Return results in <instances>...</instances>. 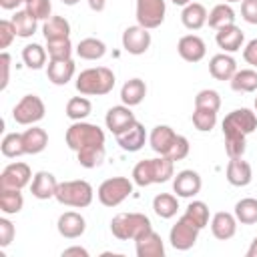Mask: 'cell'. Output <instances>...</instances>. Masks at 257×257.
Segmentation results:
<instances>
[{"mask_svg":"<svg viewBox=\"0 0 257 257\" xmlns=\"http://www.w3.org/2000/svg\"><path fill=\"white\" fill-rule=\"evenodd\" d=\"M110 231L120 241H137L153 231L151 219L143 213H118L110 221Z\"/></svg>","mask_w":257,"mask_h":257,"instance_id":"6da1fadb","label":"cell"},{"mask_svg":"<svg viewBox=\"0 0 257 257\" xmlns=\"http://www.w3.org/2000/svg\"><path fill=\"white\" fill-rule=\"evenodd\" d=\"M114 86V72L106 66L86 68L76 78V90L86 96H102L108 94Z\"/></svg>","mask_w":257,"mask_h":257,"instance_id":"7a4b0ae2","label":"cell"},{"mask_svg":"<svg viewBox=\"0 0 257 257\" xmlns=\"http://www.w3.org/2000/svg\"><path fill=\"white\" fill-rule=\"evenodd\" d=\"M92 197H94V191H92L90 183L88 181H82V179L58 183V189H56V195H54V199L60 205L74 207V209L88 207L92 203Z\"/></svg>","mask_w":257,"mask_h":257,"instance_id":"3957f363","label":"cell"},{"mask_svg":"<svg viewBox=\"0 0 257 257\" xmlns=\"http://www.w3.org/2000/svg\"><path fill=\"white\" fill-rule=\"evenodd\" d=\"M66 145L72 151H80L86 145H104V131L96 124L74 120L66 128Z\"/></svg>","mask_w":257,"mask_h":257,"instance_id":"277c9868","label":"cell"},{"mask_svg":"<svg viewBox=\"0 0 257 257\" xmlns=\"http://www.w3.org/2000/svg\"><path fill=\"white\" fill-rule=\"evenodd\" d=\"M221 128L223 137H247L257 128V114L249 108H235L223 118Z\"/></svg>","mask_w":257,"mask_h":257,"instance_id":"5b68a950","label":"cell"},{"mask_svg":"<svg viewBox=\"0 0 257 257\" xmlns=\"http://www.w3.org/2000/svg\"><path fill=\"white\" fill-rule=\"evenodd\" d=\"M131 193H133V183L126 177H112V179H106L100 183L96 197L104 207H116Z\"/></svg>","mask_w":257,"mask_h":257,"instance_id":"8992f818","label":"cell"},{"mask_svg":"<svg viewBox=\"0 0 257 257\" xmlns=\"http://www.w3.org/2000/svg\"><path fill=\"white\" fill-rule=\"evenodd\" d=\"M44 112H46V108H44V102L40 96L24 94L12 108V118L18 124H34L44 118Z\"/></svg>","mask_w":257,"mask_h":257,"instance_id":"52a82bcc","label":"cell"},{"mask_svg":"<svg viewBox=\"0 0 257 257\" xmlns=\"http://www.w3.org/2000/svg\"><path fill=\"white\" fill-rule=\"evenodd\" d=\"M199 231H201V229L183 213V217L171 227V231H169V241H171V245H173L177 251H189V249L197 243Z\"/></svg>","mask_w":257,"mask_h":257,"instance_id":"ba28073f","label":"cell"},{"mask_svg":"<svg viewBox=\"0 0 257 257\" xmlns=\"http://www.w3.org/2000/svg\"><path fill=\"white\" fill-rule=\"evenodd\" d=\"M167 6L165 0H137V22L139 26L153 30L159 28L165 20Z\"/></svg>","mask_w":257,"mask_h":257,"instance_id":"9c48e42d","label":"cell"},{"mask_svg":"<svg viewBox=\"0 0 257 257\" xmlns=\"http://www.w3.org/2000/svg\"><path fill=\"white\" fill-rule=\"evenodd\" d=\"M32 171L26 163H10L0 175V189H24L30 183Z\"/></svg>","mask_w":257,"mask_h":257,"instance_id":"30bf717a","label":"cell"},{"mask_svg":"<svg viewBox=\"0 0 257 257\" xmlns=\"http://www.w3.org/2000/svg\"><path fill=\"white\" fill-rule=\"evenodd\" d=\"M151 46V32L143 26H128L124 28L122 32V48L128 52V54H145Z\"/></svg>","mask_w":257,"mask_h":257,"instance_id":"8fae6325","label":"cell"},{"mask_svg":"<svg viewBox=\"0 0 257 257\" xmlns=\"http://www.w3.org/2000/svg\"><path fill=\"white\" fill-rule=\"evenodd\" d=\"M201 187H203L201 175L197 171H193V169H183L173 179V191L177 193V197L191 199L201 191Z\"/></svg>","mask_w":257,"mask_h":257,"instance_id":"7c38bea8","label":"cell"},{"mask_svg":"<svg viewBox=\"0 0 257 257\" xmlns=\"http://www.w3.org/2000/svg\"><path fill=\"white\" fill-rule=\"evenodd\" d=\"M104 122H106V128L112 133V135H120L124 133L128 126H133L137 122L131 106L126 104H118V106H110L106 116H104Z\"/></svg>","mask_w":257,"mask_h":257,"instance_id":"4fadbf2b","label":"cell"},{"mask_svg":"<svg viewBox=\"0 0 257 257\" xmlns=\"http://www.w3.org/2000/svg\"><path fill=\"white\" fill-rule=\"evenodd\" d=\"M177 50L181 54L183 60L187 62H199L205 58L207 54V46H205V40L197 34H185L179 38V44H177Z\"/></svg>","mask_w":257,"mask_h":257,"instance_id":"5bb4252c","label":"cell"},{"mask_svg":"<svg viewBox=\"0 0 257 257\" xmlns=\"http://www.w3.org/2000/svg\"><path fill=\"white\" fill-rule=\"evenodd\" d=\"M56 229L58 233L64 237V239H78L84 231H86V221L80 213L76 211H66L58 217V223H56Z\"/></svg>","mask_w":257,"mask_h":257,"instance_id":"9a60e30c","label":"cell"},{"mask_svg":"<svg viewBox=\"0 0 257 257\" xmlns=\"http://www.w3.org/2000/svg\"><path fill=\"white\" fill-rule=\"evenodd\" d=\"M145 141H147V131H145V126H143L139 120H137L133 126H128L124 133L116 135L118 147H120L122 151H126V153H137V151H141V149L145 147Z\"/></svg>","mask_w":257,"mask_h":257,"instance_id":"2e32d148","label":"cell"},{"mask_svg":"<svg viewBox=\"0 0 257 257\" xmlns=\"http://www.w3.org/2000/svg\"><path fill=\"white\" fill-rule=\"evenodd\" d=\"M56 189H58V181L52 173L48 171H38L32 179V185H30V193L32 197L40 199V201H46V199H52L56 195Z\"/></svg>","mask_w":257,"mask_h":257,"instance_id":"e0dca14e","label":"cell"},{"mask_svg":"<svg viewBox=\"0 0 257 257\" xmlns=\"http://www.w3.org/2000/svg\"><path fill=\"white\" fill-rule=\"evenodd\" d=\"M175 139H177V133H175L169 124H157V126L151 131V135H149L151 149H153L155 153L163 155V157L169 155V151H171Z\"/></svg>","mask_w":257,"mask_h":257,"instance_id":"ac0fdd59","label":"cell"},{"mask_svg":"<svg viewBox=\"0 0 257 257\" xmlns=\"http://www.w3.org/2000/svg\"><path fill=\"white\" fill-rule=\"evenodd\" d=\"M227 181L229 185L233 187H247L253 179V171H251V165L247 161H243V157H235L229 161L227 165Z\"/></svg>","mask_w":257,"mask_h":257,"instance_id":"d6986e66","label":"cell"},{"mask_svg":"<svg viewBox=\"0 0 257 257\" xmlns=\"http://www.w3.org/2000/svg\"><path fill=\"white\" fill-rule=\"evenodd\" d=\"M211 233L219 241H227L237 233V217L225 211H219L211 219Z\"/></svg>","mask_w":257,"mask_h":257,"instance_id":"ffe728a7","label":"cell"},{"mask_svg":"<svg viewBox=\"0 0 257 257\" xmlns=\"http://www.w3.org/2000/svg\"><path fill=\"white\" fill-rule=\"evenodd\" d=\"M209 72L215 80H231L233 74L237 72V62L229 54H215L209 60Z\"/></svg>","mask_w":257,"mask_h":257,"instance_id":"44dd1931","label":"cell"},{"mask_svg":"<svg viewBox=\"0 0 257 257\" xmlns=\"http://www.w3.org/2000/svg\"><path fill=\"white\" fill-rule=\"evenodd\" d=\"M215 40H217V46L223 48L225 52H237L241 46H243V32L239 26L231 24V26H225V28H219L217 34H215Z\"/></svg>","mask_w":257,"mask_h":257,"instance_id":"7402d4cb","label":"cell"},{"mask_svg":"<svg viewBox=\"0 0 257 257\" xmlns=\"http://www.w3.org/2000/svg\"><path fill=\"white\" fill-rule=\"evenodd\" d=\"M74 60L72 58H66V60H50L48 62V68H46V74H48V80L56 86H62L66 84L72 76H74Z\"/></svg>","mask_w":257,"mask_h":257,"instance_id":"603a6c76","label":"cell"},{"mask_svg":"<svg viewBox=\"0 0 257 257\" xmlns=\"http://www.w3.org/2000/svg\"><path fill=\"white\" fill-rule=\"evenodd\" d=\"M207 8L199 2H189L187 6H183V12H181V22L185 28L189 30H199L207 24Z\"/></svg>","mask_w":257,"mask_h":257,"instance_id":"cb8c5ba5","label":"cell"},{"mask_svg":"<svg viewBox=\"0 0 257 257\" xmlns=\"http://www.w3.org/2000/svg\"><path fill=\"white\" fill-rule=\"evenodd\" d=\"M135 243H137V255L139 257H165L163 239L155 231H149L147 235H143Z\"/></svg>","mask_w":257,"mask_h":257,"instance_id":"d4e9b609","label":"cell"},{"mask_svg":"<svg viewBox=\"0 0 257 257\" xmlns=\"http://www.w3.org/2000/svg\"><path fill=\"white\" fill-rule=\"evenodd\" d=\"M145 96H147V84H145V80H141V78H131V80H126V82L122 84V88H120V100H122V104H126V106H137V104H141Z\"/></svg>","mask_w":257,"mask_h":257,"instance_id":"484cf974","label":"cell"},{"mask_svg":"<svg viewBox=\"0 0 257 257\" xmlns=\"http://www.w3.org/2000/svg\"><path fill=\"white\" fill-rule=\"evenodd\" d=\"M22 141H24V151H26V155H38V153H42V151L46 149V145H48V135H46L44 128L30 124V128H26V131L22 133Z\"/></svg>","mask_w":257,"mask_h":257,"instance_id":"4316f807","label":"cell"},{"mask_svg":"<svg viewBox=\"0 0 257 257\" xmlns=\"http://www.w3.org/2000/svg\"><path fill=\"white\" fill-rule=\"evenodd\" d=\"M42 34H44L46 40L68 38L70 36V24H68V20L64 16H50L48 20H44Z\"/></svg>","mask_w":257,"mask_h":257,"instance_id":"83f0119b","label":"cell"},{"mask_svg":"<svg viewBox=\"0 0 257 257\" xmlns=\"http://www.w3.org/2000/svg\"><path fill=\"white\" fill-rule=\"evenodd\" d=\"M207 22H209V26H211L213 30H219V28L231 26V24H235V10H233L227 2L217 4V6H213V10L209 12Z\"/></svg>","mask_w":257,"mask_h":257,"instance_id":"f1b7e54d","label":"cell"},{"mask_svg":"<svg viewBox=\"0 0 257 257\" xmlns=\"http://www.w3.org/2000/svg\"><path fill=\"white\" fill-rule=\"evenodd\" d=\"M78 165L84 169H94L100 167L104 161V145H86L80 151H76Z\"/></svg>","mask_w":257,"mask_h":257,"instance_id":"f546056e","label":"cell"},{"mask_svg":"<svg viewBox=\"0 0 257 257\" xmlns=\"http://www.w3.org/2000/svg\"><path fill=\"white\" fill-rule=\"evenodd\" d=\"M76 54L84 60H98L106 54V44L98 38H82L76 46Z\"/></svg>","mask_w":257,"mask_h":257,"instance_id":"4dcf8cb0","label":"cell"},{"mask_svg":"<svg viewBox=\"0 0 257 257\" xmlns=\"http://www.w3.org/2000/svg\"><path fill=\"white\" fill-rule=\"evenodd\" d=\"M229 84L235 92H253V90H257V70H253V68L237 70L233 74V78L229 80Z\"/></svg>","mask_w":257,"mask_h":257,"instance_id":"1f68e13d","label":"cell"},{"mask_svg":"<svg viewBox=\"0 0 257 257\" xmlns=\"http://www.w3.org/2000/svg\"><path fill=\"white\" fill-rule=\"evenodd\" d=\"M175 161H171L169 157H159V159H149V167H151V177L153 183H167L173 173H175Z\"/></svg>","mask_w":257,"mask_h":257,"instance_id":"d6a6232c","label":"cell"},{"mask_svg":"<svg viewBox=\"0 0 257 257\" xmlns=\"http://www.w3.org/2000/svg\"><path fill=\"white\" fill-rule=\"evenodd\" d=\"M179 209V199L171 193H159L153 199V211L161 217V219H171L177 215Z\"/></svg>","mask_w":257,"mask_h":257,"instance_id":"836d02e7","label":"cell"},{"mask_svg":"<svg viewBox=\"0 0 257 257\" xmlns=\"http://www.w3.org/2000/svg\"><path fill=\"white\" fill-rule=\"evenodd\" d=\"M24 207V197L20 189H0V209L6 215L20 213Z\"/></svg>","mask_w":257,"mask_h":257,"instance_id":"e575fe53","label":"cell"},{"mask_svg":"<svg viewBox=\"0 0 257 257\" xmlns=\"http://www.w3.org/2000/svg\"><path fill=\"white\" fill-rule=\"evenodd\" d=\"M36 18L28 12V10H16V14L12 16V24L16 30V36L20 38H28L36 32Z\"/></svg>","mask_w":257,"mask_h":257,"instance_id":"d590c367","label":"cell"},{"mask_svg":"<svg viewBox=\"0 0 257 257\" xmlns=\"http://www.w3.org/2000/svg\"><path fill=\"white\" fill-rule=\"evenodd\" d=\"M233 215H235L237 221L243 223V225H253V223H257V199L245 197V199L237 201Z\"/></svg>","mask_w":257,"mask_h":257,"instance_id":"8d00e7d4","label":"cell"},{"mask_svg":"<svg viewBox=\"0 0 257 257\" xmlns=\"http://www.w3.org/2000/svg\"><path fill=\"white\" fill-rule=\"evenodd\" d=\"M0 151L4 157L8 159H16L20 155H26L24 151V141H22V133H8L4 135L2 143H0Z\"/></svg>","mask_w":257,"mask_h":257,"instance_id":"74e56055","label":"cell"},{"mask_svg":"<svg viewBox=\"0 0 257 257\" xmlns=\"http://www.w3.org/2000/svg\"><path fill=\"white\" fill-rule=\"evenodd\" d=\"M22 60H24V64L28 66V68H34V70H38V68H42L44 66V62H46V48H42L40 44H26L24 48H22Z\"/></svg>","mask_w":257,"mask_h":257,"instance_id":"f35d334b","label":"cell"},{"mask_svg":"<svg viewBox=\"0 0 257 257\" xmlns=\"http://www.w3.org/2000/svg\"><path fill=\"white\" fill-rule=\"evenodd\" d=\"M92 110V104L86 96H72L68 102H66V116L72 118V120H82L90 114Z\"/></svg>","mask_w":257,"mask_h":257,"instance_id":"ab89813d","label":"cell"},{"mask_svg":"<svg viewBox=\"0 0 257 257\" xmlns=\"http://www.w3.org/2000/svg\"><path fill=\"white\" fill-rule=\"evenodd\" d=\"M46 52H48L50 60H66V58H72V44H70V38L46 40Z\"/></svg>","mask_w":257,"mask_h":257,"instance_id":"60d3db41","label":"cell"},{"mask_svg":"<svg viewBox=\"0 0 257 257\" xmlns=\"http://www.w3.org/2000/svg\"><path fill=\"white\" fill-rule=\"evenodd\" d=\"M193 124L197 131L201 133H209L215 124H217V110H211V108H197L193 110Z\"/></svg>","mask_w":257,"mask_h":257,"instance_id":"b9f144b4","label":"cell"},{"mask_svg":"<svg viewBox=\"0 0 257 257\" xmlns=\"http://www.w3.org/2000/svg\"><path fill=\"white\" fill-rule=\"evenodd\" d=\"M185 215L199 227V229H205L207 223H209V207L203 203V201H191L185 209Z\"/></svg>","mask_w":257,"mask_h":257,"instance_id":"7bdbcfd3","label":"cell"},{"mask_svg":"<svg viewBox=\"0 0 257 257\" xmlns=\"http://www.w3.org/2000/svg\"><path fill=\"white\" fill-rule=\"evenodd\" d=\"M195 106L197 108H211V110H219L221 108V96L217 90L213 88H203L197 92L195 96Z\"/></svg>","mask_w":257,"mask_h":257,"instance_id":"ee69618b","label":"cell"},{"mask_svg":"<svg viewBox=\"0 0 257 257\" xmlns=\"http://www.w3.org/2000/svg\"><path fill=\"white\" fill-rule=\"evenodd\" d=\"M26 10L36 20H48L52 14V4H50V0H32L26 4Z\"/></svg>","mask_w":257,"mask_h":257,"instance_id":"f6af8a7d","label":"cell"},{"mask_svg":"<svg viewBox=\"0 0 257 257\" xmlns=\"http://www.w3.org/2000/svg\"><path fill=\"white\" fill-rule=\"evenodd\" d=\"M245 139L247 137H225V151L229 155V159H235V157H243L245 155Z\"/></svg>","mask_w":257,"mask_h":257,"instance_id":"bcb514c9","label":"cell"},{"mask_svg":"<svg viewBox=\"0 0 257 257\" xmlns=\"http://www.w3.org/2000/svg\"><path fill=\"white\" fill-rule=\"evenodd\" d=\"M189 149H191V145H189L187 137L177 135V139H175V143H173V147H171V151H169L167 157H169L171 161H183V159L189 155Z\"/></svg>","mask_w":257,"mask_h":257,"instance_id":"7dc6e473","label":"cell"},{"mask_svg":"<svg viewBox=\"0 0 257 257\" xmlns=\"http://www.w3.org/2000/svg\"><path fill=\"white\" fill-rule=\"evenodd\" d=\"M14 36H16V30L12 20H0V48H8Z\"/></svg>","mask_w":257,"mask_h":257,"instance_id":"c3c4849f","label":"cell"},{"mask_svg":"<svg viewBox=\"0 0 257 257\" xmlns=\"http://www.w3.org/2000/svg\"><path fill=\"white\" fill-rule=\"evenodd\" d=\"M14 233H16L14 225L6 217H2L0 219V247H8L14 239Z\"/></svg>","mask_w":257,"mask_h":257,"instance_id":"681fc988","label":"cell"},{"mask_svg":"<svg viewBox=\"0 0 257 257\" xmlns=\"http://www.w3.org/2000/svg\"><path fill=\"white\" fill-rule=\"evenodd\" d=\"M241 16L249 24H257V0H241Z\"/></svg>","mask_w":257,"mask_h":257,"instance_id":"f907efd6","label":"cell"},{"mask_svg":"<svg viewBox=\"0 0 257 257\" xmlns=\"http://www.w3.org/2000/svg\"><path fill=\"white\" fill-rule=\"evenodd\" d=\"M0 68H2L0 88L4 90V88L8 86V80H10V54H8V52H2V54H0Z\"/></svg>","mask_w":257,"mask_h":257,"instance_id":"816d5d0a","label":"cell"},{"mask_svg":"<svg viewBox=\"0 0 257 257\" xmlns=\"http://www.w3.org/2000/svg\"><path fill=\"white\" fill-rule=\"evenodd\" d=\"M243 58H245L247 64H251V66L257 68V38H253V40L247 42V46L243 48Z\"/></svg>","mask_w":257,"mask_h":257,"instance_id":"f5cc1de1","label":"cell"},{"mask_svg":"<svg viewBox=\"0 0 257 257\" xmlns=\"http://www.w3.org/2000/svg\"><path fill=\"white\" fill-rule=\"evenodd\" d=\"M72 255H76V257H88V251L84 247H78V245L68 247V249L62 251V257H72Z\"/></svg>","mask_w":257,"mask_h":257,"instance_id":"db71d44e","label":"cell"},{"mask_svg":"<svg viewBox=\"0 0 257 257\" xmlns=\"http://www.w3.org/2000/svg\"><path fill=\"white\" fill-rule=\"evenodd\" d=\"M104 4H106V0H88L90 10H94V12H102L104 10Z\"/></svg>","mask_w":257,"mask_h":257,"instance_id":"11a10c76","label":"cell"},{"mask_svg":"<svg viewBox=\"0 0 257 257\" xmlns=\"http://www.w3.org/2000/svg\"><path fill=\"white\" fill-rule=\"evenodd\" d=\"M18 4H22V0H0V6L4 10H14Z\"/></svg>","mask_w":257,"mask_h":257,"instance_id":"9f6ffc18","label":"cell"},{"mask_svg":"<svg viewBox=\"0 0 257 257\" xmlns=\"http://www.w3.org/2000/svg\"><path fill=\"white\" fill-rule=\"evenodd\" d=\"M247 257H257V237L251 241V245L247 249Z\"/></svg>","mask_w":257,"mask_h":257,"instance_id":"6f0895ef","label":"cell"},{"mask_svg":"<svg viewBox=\"0 0 257 257\" xmlns=\"http://www.w3.org/2000/svg\"><path fill=\"white\" fill-rule=\"evenodd\" d=\"M173 4H177V6H187L189 2H193V0H171Z\"/></svg>","mask_w":257,"mask_h":257,"instance_id":"680465c9","label":"cell"},{"mask_svg":"<svg viewBox=\"0 0 257 257\" xmlns=\"http://www.w3.org/2000/svg\"><path fill=\"white\" fill-rule=\"evenodd\" d=\"M80 0H62V4H66V6H74V4H78Z\"/></svg>","mask_w":257,"mask_h":257,"instance_id":"91938a15","label":"cell"},{"mask_svg":"<svg viewBox=\"0 0 257 257\" xmlns=\"http://www.w3.org/2000/svg\"><path fill=\"white\" fill-rule=\"evenodd\" d=\"M227 4H231V2H241V0H225Z\"/></svg>","mask_w":257,"mask_h":257,"instance_id":"94428289","label":"cell"},{"mask_svg":"<svg viewBox=\"0 0 257 257\" xmlns=\"http://www.w3.org/2000/svg\"><path fill=\"white\" fill-rule=\"evenodd\" d=\"M255 110H257V96H255Z\"/></svg>","mask_w":257,"mask_h":257,"instance_id":"6125c7cd","label":"cell"},{"mask_svg":"<svg viewBox=\"0 0 257 257\" xmlns=\"http://www.w3.org/2000/svg\"><path fill=\"white\" fill-rule=\"evenodd\" d=\"M22 2H26V4H28V2H32V0H22Z\"/></svg>","mask_w":257,"mask_h":257,"instance_id":"be15d7a7","label":"cell"}]
</instances>
